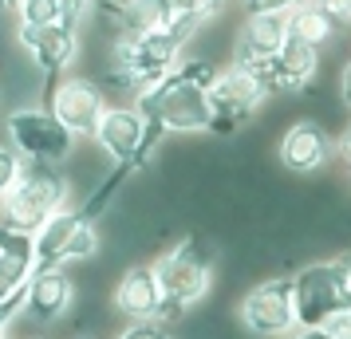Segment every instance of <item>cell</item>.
Segmentation results:
<instances>
[{
	"label": "cell",
	"mask_w": 351,
	"mask_h": 339,
	"mask_svg": "<svg viewBox=\"0 0 351 339\" xmlns=\"http://www.w3.org/2000/svg\"><path fill=\"white\" fill-rule=\"evenodd\" d=\"M150 268H154L158 288H162V304L154 320L166 323V327L182 320L193 304H202L209 284H213V257H209V249L197 237H186L174 249H166Z\"/></svg>",
	"instance_id": "1"
},
{
	"label": "cell",
	"mask_w": 351,
	"mask_h": 339,
	"mask_svg": "<svg viewBox=\"0 0 351 339\" xmlns=\"http://www.w3.org/2000/svg\"><path fill=\"white\" fill-rule=\"evenodd\" d=\"M64 197H67V178L60 166H51V162H24L16 181H12V190L0 197L4 225L20 229V233H36L56 210H64Z\"/></svg>",
	"instance_id": "2"
},
{
	"label": "cell",
	"mask_w": 351,
	"mask_h": 339,
	"mask_svg": "<svg viewBox=\"0 0 351 339\" xmlns=\"http://www.w3.org/2000/svg\"><path fill=\"white\" fill-rule=\"evenodd\" d=\"M134 111L143 118H158L166 130H178V134H193V130H209V99L206 87L182 79L178 71H170L166 79H158L154 87H146L138 95V107Z\"/></svg>",
	"instance_id": "3"
},
{
	"label": "cell",
	"mask_w": 351,
	"mask_h": 339,
	"mask_svg": "<svg viewBox=\"0 0 351 339\" xmlns=\"http://www.w3.org/2000/svg\"><path fill=\"white\" fill-rule=\"evenodd\" d=\"M99 253V229L80 210H56L32 233V273L64 268L67 260H91Z\"/></svg>",
	"instance_id": "4"
},
{
	"label": "cell",
	"mask_w": 351,
	"mask_h": 339,
	"mask_svg": "<svg viewBox=\"0 0 351 339\" xmlns=\"http://www.w3.org/2000/svg\"><path fill=\"white\" fill-rule=\"evenodd\" d=\"M292 296H296V327H324L332 316L351 307V296L343 288V276L335 268V260L304 264L292 276Z\"/></svg>",
	"instance_id": "5"
},
{
	"label": "cell",
	"mask_w": 351,
	"mask_h": 339,
	"mask_svg": "<svg viewBox=\"0 0 351 339\" xmlns=\"http://www.w3.org/2000/svg\"><path fill=\"white\" fill-rule=\"evenodd\" d=\"M237 320L245 331L261 339H285L296 331V296H292V276H272L261 280L241 296Z\"/></svg>",
	"instance_id": "6"
},
{
	"label": "cell",
	"mask_w": 351,
	"mask_h": 339,
	"mask_svg": "<svg viewBox=\"0 0 351 339\" xmlns=\"http://www.w3.org/2000/svg\"><path fill=\"white\" fill-rule=\"evenodd\" d=\"M206 99H209V111H213L209 130L213 134H233V130H241L256 114V107L269 99V91L245 67L229 64L225 71H217V79L206 91Z\"/></svg>",
	"instance_id": "7"
},
{
	"label": "cell",
	"mask_w": 351,
	"mask_h": 339,
	"mask_svg": "<svg viewBox=\"0 0 351 339\" xmlns=\"http://www.w3.org/2000/svg\"><path fill=\"white\" fill-rule=\"evenodd\" d=\"M178 60H182V48L162 28L158 32H138V36L114 40V67L127 71L138 95H143L146 87H154L158 79H166Z\"/></svg>",
	"instance_id": "8"
},
{
	"label": "cell",
	"mask_w": 351,
	"mask_h": 339,
	"mask_svg": "<svg viewBox=\"0 0 351 339\" xmlns=\"http://www.w3.org/2000/svg\"><path fill=\"white\" fill-rule=\"evenodd\" d=\"M8 138L12 150L28 162H60L75 150V134L56 118L51 111H12L8 114Z\"/></svg>",
	"instance_id": "9"
},
{
	"label": "cell",
	"mask_w": 351,
	"mask_h": 339,
	"mask_svg": "<svg viewBox=\"0 0 351 339\" xmlns=\"http://www.w3.org/2000/svg\"><path fill=\"white\" fill-rule=\"evenodd\" d=\"M48 111L64 123L75 138H95L99 118L107 111V95L99 91V83L83 75H48Z\"/></svg>",
	"instance_id": "10"
},
{
	"label": "cell",
	"mask_w": 351,
	"mask_h": 339,
	"mask_svg": "<svg viewBox=\"0 0 351 339\" xmlns=\"http://www.w3.org/2000/svg\"><path fill=\"white\" fill-rule=\"evenodd\" d=\"M245 71L256 75V83H261L269 95L272 91H300V87H308L312 75L319 71V51L300 44V40H292V36H285V44H280L276 55L261 60V64H249Z\"/></svg>",
	"instance_id": "11"
},
{
	"label": "cell",
	"mask_w": 351,
	"mask_h": 339,
	"mask_svg": "<svg viewBox=\"0 0 351 339\" xmlns=\"http://www.w3.org/2000/svg\"><path fill=\"white\" fill-rule=\"evenodd\" d=\"M20 44L24 51L36 60V67L44 71V75H64V67L75 60V51H80V36L71 24H40V28H28V24H20Z\"/></svg>",
	"instance_id": "12"
},
{
	"label": "cell",
	"mask_w": 351,
	"mask_h": 339,
	"mask_svg": "<svg viewBox=\"0 0 351 339\" xmlns=\"http://www.w3.org/2000/svg\"><path fill=\"white\" fill-rule=\"evenodd\" d=\"M95 142L114 166L134 170V154H138V142H143V114L134 107H107L103 118H99Z\"/></svg>",
	"instance_id": "13"
},
{
	"label": "cell",
	"mask_w": 351,
	"mask_h": 339,
	"mask_svg": "<svg viewBox=\"0 0 351 339\" xmlns=\"http://www.w3.org/2000/svg\"><path fill=\"white\" fill-rule=\"evenodd\" d=\"M280 162H285V170L292 174H316L324 162L332 158V138H328V130L319 127V123H292L285 130V138H280Z\"/></svg>",
	"instance_id": "14"
},
{
	"label": "cell",
	"mask_w": 351,
	"mask_h": 339,
	"mask_svg": "<svg viewBox=\"0 0 351 339\" xmlns=\"http://www.w3.org/2000/svg\"><path fill=\"white\" fill-rule=\"evenodd\" d=\"M71 292H75V284H71V276L64 268L32 273L28 284H24V312H28V320L56 323L67 312V304H71Z\"/></svg>",
	"instance_id": "15"
},
{
	"label": "cell",
	"mask_w": 351,
	"mask_h": 339,
	"mask_svg": "<svg viewBox=\"0 0 351 339\" xmlns=\"http://www.w3.org/2000/svg\"><path fill=\"white\" fill-rule=\"evenodd\" d=\"M158 304H162V288L150 264H134L119 276V284H114V312L119 316L143 323L158 316Z\"/></svg>",
	"instance_id": "16"
},
{
	"label": "cell",
	"mask_w": 351,
	"mask_h": 339,
	"mask_svg": "<svg viewBox=\"0 0 351 339\" xmlns=\"http://www.w3.org/2000/svg\"><path fill=\"white\" fill-rule=\"evenodd\" d=\"M288 36V24L285 16H249L245 28L237 36V48H233V64L237 67H249V64H261L280 51Z\"/></svg>",
	"instance_id": "17"
},
{
	"label": "cell",
	"mask_w": 351,
	"mask_h": 339,
	"mask_svg": "<svg viewBox=\"0 0 351 339\" xmlns=\"http://www.w3.org/2000/svg\"><path fill=\"white\" fill-rule=\"evenodd\" d=\"M285 24H288V36H292V40H300V44H308V48L319 51L324 44H332L335 36H339V24H343V20L308 0V4H300V8L288 12Z\"/></svg>",
	"instance_id": "18"
},
{
	"label": "cell",
	"mask_w": 351,
	"mask_h": 339,
	"mask_svg": "<svg viewBox=\"0 0 351 339\" xmlns=\"http://www.w3.org/2000/svg\"><path fill=\"white\" fill-rule=\"evenodd\" d=\"M28 276H32V260L0 257V304H4V300H12V296H20L24 284H28Z\"/></svg>",
	"instance_id": "19"
},
{
	"label": "cell",
	"mask_w": 351,
	"mask_h": 339,
	"mask_svg": "<svg viewBox=\"0 0 351 339\" xmlns=\"http://www.w3.org/2000/svg\"><path fill=\"white\" fill-rule=\"evenodd\" d=\"M16 16H20V24H28V28L60 24V4H56V0H20Z\"/></svg>",
	"instance_id": "20"
},
{
	"label": "cell",
	"mask_w": 351,
	"mask_h": 339,
	"mask_svg": "<svg viewBox=\"0 0 351 339\" xmlns=\"http://www.w3.org/2000/svg\"><path fill=\"white\" fill-rule=\"evenodd\" d=\"M0 257L32 260V233H20V229H12V225L0 221Z\"/></svg>",
	"instance_id": "21"
},
{
	"label": "cell",
	"mask_w": 351,
	"mask_h": 339,
	"mask_svg": "<svg viewBox=\"0 0 351 339\" xmlns=\"http://www.w3.org/2000/svg\"><path fill=\"white\" fill-rule=\"evenodd\" d=\"M249 16H288L292 8H300L308 0H241Z\"/></svg>",
	"instance_id": "22"
},
{
	"label": "cell",
	"mask_w": 351,
	"mask_h": 339,
	"mask_svg": "<svg viewBox=\"0 0 351 339\" xmlns=\"http://www.w3.org/2000/svg\"><path fill=\"white\" fill-rule=\"evenodd\" d=\"M20 166H24V158H20L12 146H0V197L12 190V181H16Z\"/></svg>",
	"instance_id": "23"
},
{
	"label": "cell",
	"mask_w": 351,
	"mask_h": 339,
	"mask_svg": "<svg viewBox=\"0 0 351 339\" xmlns=\"http://www.w3.org/2000/svg\"><path fill=\"white\" fill-rule=\"evenodd\" d=\"M166 4H170V12H190V16L209 20V16H217V12H221L225 0H166Z\"/></svg>",
	"instance_id": "24"
},
{
	"label": "cell",
	"mask_w": 351,
	"mask_h": 339,
	"mask_svg": "<svg viewBox=\"0 0 351 339\" xmlns=\"http://www.w3.org/2000/svg\"><path fill=\"white\" fill-rule=\"evenodd\" d=\"M119 339H174V331L158 320H143V323H130Z\"/></svg>",
	"instance_id": "25"
},
{
	"label": "cell",
	"mask_w": 351,
	"mask_h": 339,
	"mask_svg": "<svg viewBox=\"0 0 351 339\" xmlns=\"http://www.w3.org/2000/svg\"><path fill=\"white\" fill-rule=\"evenodd\" d=\"M56 4H60V20L71 24V28H75V24L87 16V8H91V0H56Z\"/></svg>",
	"instance_id": "26"
},
{
	"label": "cell",
	"mask_w": 351,
	"mask_h": 339,
	"mask_svg": "<svg viewBox=\"0 0 351 339\" xmlns=\"http://www.w3.org/2000/svg\"><path fill=\"white\" fill-rule=\"evenodd\" d=\"M16 312H24V292L0 304V339H8V323L16 320Z\"/></svg>",
	"instance_id": "27"
},
{
	"label": "cell",
	"mask_w": 351,
	"mask_h": 339,
	"mask_svg": "<svg viewBox=\"0 0 351 339\" xmlns=\"http://www.w3.org/2000/svg\"><path fill=\"white\" fill-rule=\"evenodd\" d=\"M324 331H328L332 339H351V307L339 312V316H332V320L324 323Z\"/></svg>",
	"instance_id": "28"
},
{
	"label": "cell",
	"mask_w": 351,
	"mask_h": 339,
	"mask_svg": "<svg viewBox=\"0 0 351 339\" xmlns=\"http://www.w3.org/2000/svg\"><path fill=\"white\" fill-rule=\"evenodd\" d=\"M312 4L328 8V12H332V16H339V20H348V16H351V0H312Z\"/></svg>",
	"instance_id": "29"
},
{
	"label": "cell",
	"mask_w": 351,
	"mask_h": 339,
	"mask_svg": "<svg viewBox=\"0 0 351 339\" xmlns=\"http://www.w3.org/2000/svg\"><path fill=\"white\" fill-rule=\"evenodd\" d=\"M335 268H339L343 288H348V296H351V253H339V257H335Z\"/></svg>",
	"instance_id": "30"
},
{
	"label": "cell",
	"mask_w": 351,
	"mask_h": 339,
	"mask_svg": "<svg viewBox=\"0 0 351 339\" xmlns=\"http://www.w3.org/2000/svg\"><path fill=\"white\" fill-rule=\"evenodd\" d=\"M285 339H332L324 327H296L292 336H285Z\"/></svg>",
	"instance_id": "31"
},
{
	"label": "cell",
	"mask_w": 351,
	"mask_h": 339,
	"mask_svg": "<svg viewBox=\"0 0 351 339\" xmlns=\"http://www.w3.org/2000/svg\"><path fill=\"white\" fill-rule=\"evenodd\" d=\"M343 103L351 107V60H348V67H343Z\"/></svg>",
	"instance_id": "32"
},
{
	"label": "cell",
	"mask_w": 351,
	"mask_h": 339,
	"mask_svg": "<svg viewBox=\"0 0 351 339\" xmlns=\"http://www.w3.org/2000/svg\"><path fill=\"white\" fill-rule=\"evenodd\" d=\"M339 154H343V162H348V170H351V134H343V142H339Z\"/></svg>",
	"instance_id": "33"
},
{
	"label": "cell",
	"mask_w": 351,
	"mask_h": 339,
	"mask_svg": "<svg viewBox=\"0 0 351 339\" xmlns=\"http://www.w3.org/2000/svg\"><path fill=\"white\" fill-rule=\"evenodd\" d=\"M16 4L20 0H0V12H16Z\"/></svg>",
	"instance_id": "34"
},
{
	"label": "cell",
	"mask_w": 351,
	"mask_h": 339,
	"mask_svg": "<svg viewBox=\"0 0 351 339\" xmlns=\"http://www.w3.org/2000/svg\"><path fill=\"white\" fill-rule=\"evenodd\" d=\"M36 339H44V336H36Z\"/></svg>",
	"instance_id": "35"
},
{
	"label": "cell",
	"mask_w": 351,
	"mask_h": 339,
	"mask_svg": "<svg viewBox=\"0 0 351 339\" xmlns=\"http://www.w3.org/2000/svg\"><path fill=\"white\" fill-rule=\"evenodd\" d=\"M348 134H351V130H348Z\"/></svg>",
	"instance_id": "36"
}]
</instances>
